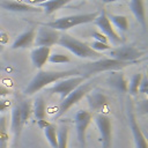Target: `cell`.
Listing matches in <instances>:
<instances>
[{
	"label": "cell",
	"mask_w": 148,
	"mask_h": 148,
	"mask_svg": "<svg viewBox=\"0 0 148 148\" xmlns=\"http://www.w3.org/2000/svg\"><path fill=\"white\" fill-rule=\"evenodd\" d=\"M32 113L38 120H44L46 117V104L43 96H37L32 103Z\"/></svg>",
	"instance_id": "obj_21"
},
{
	"label": "cell",
	"mask_w": 148,
	"mask_h": 148,
	"mask_svg": "<svg viewBox=\"0 0 148 148\" xmlns=\"http://www.w3.org/2000/svg\"><path fill=\"white\" fill-rule=\"evenodd\" d=\"M43 132H44V135H45L46 140L49 141L50 146L52 148H58V135H57V127H56V125L50 123L43 130Z\"/></svg>",
	"instance_id": "obj_24"
},
{
	"label": "cell",
	"mask_w": 148,
	"mask_h": 148,
	"mask_svg": "<svg viewBox=\"0 0 148 148\" xmlns=\"http://www.w3.org/2000/svg\"><path fill=\"white\" fill-rule=\"evenodd\" d=\"M108 18L112 23L113 27H116L120 32H126L128 30V20L124 15L119 14H106Z\"/></svg>",
	"instance_id": "obj_22"
},
{
	"label": "cell",
	"mask_w": 148,
	"mask_h": 148,
	"mask_svg": "<svg viewBox=\"0 0 148 148\" xmlns=\"http://www.w3.org/2000/svg\"><path fill=\"white\" fill-rule=\"evenodd\" d=\"M108 56L109 58H112L121 62L136 64L145 56V52L139 50L134 45H119L114 49H111Z\"/></svg>",
	"instance_id": "obj_6"
},
{
	"label": "cell",
	"mask_w": 148,
	"mask_h": 148,
	"mask_svg": "<svg viewBox=\"0 0 148 148\" xmlns=\"http://www.w3.org/2000/svg\"><path fill=\"white\" fill-rule=\"evenodd\" d=\"M99 12H91V13H81V14H73L68 16H64L46 23H43V25L49 27L51 29H54L57 31H66L71 28H74L76 25L86 24L94 22L97 17Z\"/></svg>",
	"instance_id": "obj_3"
},
{
	"label": "cell",
	"mask_w": 148,
	"mask_h": 148,
	"mask_svg": "<svg viewBox=\"0 0 148 148\" xmlns=\"http://www.w3.org/2000/svg\"><path fill=\"white\" fill-rule=\"evenodd\" d=\"M23 126H24V121L22 119V116H21V112H20V108L16 104V105L13 106L12 116H10V130H12V133H13L15 142L18 140V138L21 135Z\"/></svg>",
	"instance_id": "obj_19"
},
{
	"label": "cell",
	"mask_w": 148,
	"mask_h": 148,
	"mask_svg": "<svg viewBox=\"0 0 148 148\" xmlns=\"http://www.w3.org/2000/svg\"><path fill=\"white\" fill-rule=\"evenodd\" d=\"M59 37H60L59 31L42 24L40 27H38V29H36V36H35L34 45L35 46L51 47V46L58 44Z\"/></svg>",
	"instance_id": "obj_11"
},
{
	"label": "cell",
	"mask_w": 148,
	"mask_h": 148,
	"mask_svg": "<svg viewBox=\"0 0 148 148\" xmlns=\"http://www.w3.org/2000/svg\"><path fill=\"white\" fill-rule=\"evenodd\" d=\"M35 36H36V28H30L29 30H25L15 38V40L12 44V49L18 50V49L31 47L35 42Z\"/></svg>",
	"instance_id": "obj_16"
},
{
	"label": "cell",
	"mask_w": 148,
	"mask_h": 148,
	"mask_svg": "<svg viewBox=\"0 0 148 148\" xmlns=\"http://www.w3.org/2000/svg\"><path fill=\"white\" fill-rule=\"evenodd\" d=\"M91 119H92V113L86 110H79L74 116L76 138L81 148H86V133Z\"/></svg>",
	"instance_id": "obj_9"
},
{
	"label": "cell",
	"mask_w": 148,
	"mask_h": 148,
	"mask_svg": "<svg viewBox=\"0 0 148 148\" xmlns=\"http://www.w3.org/2000/svg\"><path fill=\"white\" fill-rule=\"evenodd\" d=\"M95 124L99 131L101 134V142L108 147L111 146V139H112V123L109 116L104 113H96L92 116Z\"/></svg>",
	"instance_id": "obj_12"
},
{
	"label": "cell",
	"mask_w": 148,
	"mask_h": 148,
	"mask_svg": "<svg viewBox=\"0 0 148 148\" xmlns=\"http://www.w3.org/2000/svg\"><path fill=\"white\" fill-rule=\"evenodd\" d=\"M103 3H112V2H117V1H121V0H101Z\"/></svg>",
	"instance_id": "obj_38"
},
{
	"label": "cell",
	"mask_w": 148,
	"mask_h": 148,
	"mask_svg": "<svg viewBox=\"0 0 148 148\" xmlns=\"http://www.w3.org/2000/svg\"><path fill=\"white\" fill-rule=\"evenodd\" d=\"M18 108H20V112H21V116H22V119L24 121V124L29 120L31 113H32V103L28 99H23L21 101L20 103H17Z\"/></svg>",
	"instance_id": "obj_25"
},
{
	"label": "cell",
	"mask_w": 148,
	"mask_h": 148,
	"mask_svg": "<svg viewBox=\"0 0 148 148\" xmlns=\"http://www.w3.org/2000/svg\"><path fill=\"white\" fill-rule=\"evenodd\" d=\"M81 75V72L79 67L72 68V69H66V71H38L37 74L31 79V81L28 83V86L24 89V95L31 96L43 88L47 87L51 83H56L57 81L69 77V76H77ZM82 76V75H81Z\"/></svg>",
	"instance_id": "obj_1"
},
{
	"label": "cell",
	"mask_w": 148,
	"mask_h": 148,
	"mask_svg": "<svg viewBox=\"0 0 148 148\" xmlns=\"http://www.w3.org/2000/svg\"><path fill=\"white\" fill-rule=\"evenodd\" d=\"M126 114H127V120H128L130 128H131L132 134H133L135 148H147L146 136L142 133V131H141V128H140V126H139V124L136 121V116H135L134 108H133V104L131 103V101H128V103H127Z\"/></svg>",
	"instance_id": "obj_10"
},
{
	"label": "cell",
	"mask_w": 148,
	"mask_h": 148,
	"mask_svg": "<svg viewBox=\"0 0 148 148\" xmlns=\"http://www.w3.org/2000/svg\"><path fill=\"white\" fill-rule=\"evenodd\" d=\"M89 46L98 53H102L103 51H110L111 50V46L109 44H105V43H102V42H98V40H92L89 44Z\"/></svg>",
	"instance_id": "obj_29"
},
{
	"label": "cell",
	"mask_w": 148,
	"mask_h": 148,
	"mask_svg": "<svg viewBox=\"0 0 148 148\" xmlns=\"http://www.w3.org/2000/svg\"><path fill=\"white\" fill-rule=\"evenodd\" d=\"M47 61H50L51 64H56V65L67 64V62H71V58L62 53H51Z\"/></svg>",
	"instance_id": "obj_28"
},
{
	"label": "cell",
	"mask_w": 148,
	"mask_h": 148,
	"mask_svg": "<svg viewBox=\"0 0 148 148\" xmlns=\"http://www.w3.org/2000/svg\"><path fill=\"white\" fill-rule=\"evenodd\" d=\"M5 71H12V68L9 67H6V66H3L2 64H0V72H5Z\"/></svg>",
	"instance_id": "obj_37"
},
{
	"label": "cell",
	"mask_w": 148,
	"mask_h": 148,
	"mask_svg": "<svg viewBox=\"0 0 148 148\" xmlns=\"http://www.w3.org/2000/svg\"><path fill=\"white\" fill-rule=\"evenodd\" d=\"M12 102L9 99H6V98H0V112H5L9 106H10Z\"/></svg>",
	"instance_id": "obj_31"
},
{
	"label": "cell",
	"mask_w": 148,
	"mask_h": 148,
	"mask_svg": "<svg viewBox=\"0 0 148 148\" xmlns=\"http://www.w3.org/2000/svg\"><path fill=\"white\" fill-rule=\"evenodd\" d=\"M94 37V40H98V42H102V43H105V44H109V40L108 38L102 34V32H94L92 35Z\"/></svg>",
	"instance_id": "obj_32"
},
{
	"label": "cell",
	"mask_w": 148,
	"mask_h": 148,
	"mask_svg": "<svg viewBox=\"0 0 148 148\" xmlns=\"http://www.w3.org/2000/svg\"><path fill=\"white\" fill-rule=\"evenodd\" d=\"M2 51H3V45L0 43V52H2Z\"/></svg>",
	"instance_id": "obj_39"
},
{
	"label": "cell",
	"mask_w": 148,
	"mask_h": 148,
	"mask_svg": "<svg viewBox=\"0 0 148 148\" xmlns=\"http://www.w3.org/2000/svg\"><path fill=\"white\" fill-rule=\"evenodd\" d=\"M8 39H9L8 34H7L6 31H3V30L0 28V43H1L2 45H5V44L8 42Z\"/></svg>",
	"instance_id": "obj_34"
},
{
	"label": "cell",
	"mask_w": 148,
	"mask_h": 148,
	"mask_svg": "<svg viewBox=\"0 0 148 148\" xmlns=\"http://www.w3.org/2000/svg\"><path fill=\"white\" fill-rule=\"evenodd\" d=\"M50 54H51V47L36 46L35 49H32L30 52V58H31V62L34 67L40 71L43 66L47 62Z\"/></svg>",
	"instance_id": "obj_15"
},
{
	"label": "cell",
	"mask_w": 148,
	"mask_h": 148,
	"mask_svg": "<svg viewBox=\"0 0 148 148\" xmlns=\"http://www.w3.org/2000/svg\"><path fill=\"white\" fill-rule=\"evenodd\" d=\"M72 0H50L47 2L40 3L37 7H39L42 10H44V13L46 15H51L53 13H56L57 10H59L60 8H62L64 6H66L67 3H69Z\"/></svg>",
	"instance_id": "obj_20"
},
{
	"label": "cell",
	"mask_w": 148,
	"mask_h": 148,
	"mask_svg": "<svg viewBox=\"0 0 148 148\" xmlns=\"http://www.w3.org/2000/svg\"><path fill=\"white\" fill-rule=\"evenodd\" d=\"M95 25L101 30V32L108 38V40L114 45L116 47L119 46L123 43V38L120 37V35L116 31V29L113 28L112 23L110 22V20L108 18V15L105 13V10H102L98 13L97 17L94 21Z\"/></svg>",
	"instance_id": "obj_7"
},
{
	"label": "cell",
	"mask_w": 148,
	"mask_h": 148,
	"mask_svg": "<svg viewBox=\"0 0 148 148\" xmlns=\"http://www.w3.org/2000/svg\"><path fill=\"white\" fill-rule=\"evenodd\" d=\"M10 94H12V90L9 88L5 87L3 84H0V98H3V97H6Z\"/></svg>",
	"instance_id": "obj_33"
},
{
	"label": "cell",
	"mask_w": 148,
	"mask_h": 148,
	"mask_svg": "<svg viewBox=\"0 0 148 148\" xmlns=\"http://www.w3.org/2000/svg\"><path fill=\"white\" fill-rule=\"evenodd\" d=\"M84 81H86V77L81 76V75L65 77V79H61V80L57 81L56 83H53L49 88V91L52 94H58L60 96V99L62 101L67 95H69L75 88H77Z\"/></svg>",
	"instance_id": "obj_8"
},
{
	"label": "cell",
	"mask_w": 148,
	"mask_h": 148,
	"mask_svg": "<svg viewBox=\"0 0 148 148\" xmlns=\"http://www.w3.org/2000/svg\"><path fill=\"white\" fill-rule=\"evenodd\" d=\"M128 7H130L131 12L133 13L138 23L146 31V29H147V16H146V8H145L143 0H130Z\"/></svg>",
	"instance_id": "obj_17"
},
{
	"label": "cell",
	"mask_w": 148,
	"mask_h": 148,
	"mask_svg": "<svg viewBox=\"0 0 148 148\" xmlns=\"http://www.w3.org/2000/svg\"><path fill=\"white\" fill-rule=\"evenodd\" d=\"M86 98H87L90 110L96 113H102V111H104L108 108L109 99H108L106 95L95 88L86 95Z\"/></svg>",
	"instance_id": "obj_13"
},
{
	"label": "cell",
	"mask_w": 148,
	"mask_h": 148,
	"mask_svg": "<svg viewBox=\"0 0 148 148\" xmlns=\"http://www.w3.org/2000/svg\"><path fill=\"white\" fill-rule=\"evenodd\" d=\"M97 80H98V77L95 76V77H92L91 80L81 83V84H80L77 88H75L69 95H67V96L60 102V105H59L58 111H57V113L54 114L53 119L56 120V119H58L59 117H61L62 114H65L73 105H75V104H76L77 102H80L83 97H86V95H87L89 91H91V90L96 87Z\"/></svg>",
	"instance_id": "obj_5"
},
{
	"label": "cell",
	"mask_w": 148,
	"mask_h": 148,
	"mask_svg": "<svg viewBox=\"0 0 148 148\" xmlns=\"http://www.w3.org/2000/svg\"><path fill=\"white\" fill-rule=\"evenodd\" d=\"M147 88H148V79H147V76L143 74V75H142V79H141V82H140V86H139L138 92L147 94Z\"/></svg>",
	"instance_id": "obj_30"
},
{
	"label": "cell",
	"mask_w": 148,
	"mask_h": 148,
	"mask_svg": "<svg viewBox=\"0 0 148 148\" xmlns=\"http://www.w3.org/2000/svg\"><path fill=\"white\" fill-rule=\"evenodd\" d=\"M133 65L130 62H121L118 60H114L112 58H99L97 60H92L91 62H87L84 65L79 66V69L81 72V75L86 79L91 76L92 74L102 73V72H111V71H120L124 67Z\"/></svg>",
	"instance_id": "obj_4"
},
{
	"label": "cell",
	"mask_w": 148,
	"mask_h": 148,
	"mask_svg": "<svg viewBox=\"0 0 148 148\" xmlns=\"http://www.w3.org/2000/svg\"><path fill=\"white\" fill-rule=\"evenodd\" d=\"M8 120L7 116H0V148H8L9 134H8Z\"/></svg>",
	"instance_id": "obj_23"
},
{
	"label": "cell",
	"mask_w": 148,
	"mask_h": 148,
	"mask_svg": "<svg viewBox=\"0 0 148 148\" xmlns=\"http://www.w3.org/2000/svg\"><path fill=\"white\" fill-rule=\"evenodd\" d=\"M142 75L141 73H135L130 82H128V86H127V91L131 94V95H136L138 94V90H139V86H140V82H141V79H142Z\"/></svg>",
	"instance_id": "obj_26"
},
{
	"label": "cell",
	"mask_w": 148,
	"mask_h": 148,
	"mask_svg": "<svg viewBox=\"0 0 148 148\" xmlns=\"http://www.w3.org/2000/svg\"><path fill=\"white\" fill-rule=\"evenodd\" d=\"M58 44L60 46H62L64 49L68 50L72 54H74L77 58H82V59H91V60H97L99 58H102V53H98L96 51H94L89 44L68 35V34H62L59 37Z\"/></svg>",
	"instance_id": "obj_2"
},
{
	"label": "cell",
	"mask_w": 148,
	"mask_h": 148,
	"mask_svg": "<svg viewBox=\"0 0 148 148\" xmlns=\"http://www.w3.org/2000/svg\"><path fill=\"white\" fill-rule=\"evenodd\" d=\"M58 135V148H67L68 145V127L66 125L60 126L59 131H57Z\"/></svg>",
	"instance_id": "obj_27"
},
{
	"label": "cell",
	"mask_w": 148,
	"mask_h": 148,
	"mask_svg": "<svg viewBox=\"0 0 148 148\" xmlns=\"http://www.w3.org/2000/svg\"><path fill=\"white\" fill-rule=\"evenodd\" d=\"M106 81L110 84V87H112L117 91L127 92L128 82H127V80H126V77L121 71H111L110 74L108 75Z\"/></svg>",
	"instance_id": "obj_18"
},
{
	"label": "cell",
	"mask_w": 148,
	"mask_h": 148,
	"mask_svg": "<svg viewBox=\"0 0 148 148\" xmlns=\"http://www.w3.org/2000/svg\"><path fill=\"white\" fill-rule=\"evenodd\" d=\"M47 1H50V0H27L25 3L31 5V6H38V5L44 3V2H47Z\"/></svg>",
	"instance_id": "obj_35"
},
{
	"label": "cell",
	"mask_w": 148,
	"mask_h": 148,
	"mask_svg": "<svg viewBox=\"0 0 148 148\" xmlns=\"http://www.w3.org/2000/svg\"><path fill=\"white\" fill-rule=\"evenodd\" d=\"M0 8L13 13H39L42 9L37 6H31L16 0H0Z\"/></svg>",
	"instance_id": "obj_14"
},
{
	"label": "cell",
	"mask_w": 148,
	"mask_h": 148,
	"mask_svg": "<svg viewBox=\"0 0 148 148\" xmlns=\"http://www.w3.org/2000/svg\"><path fill=\"white\" fill-rule=\"evenodd\" d=\"M49 124H50V123H49L47 120H45V119H44V120H38V121H37V125H38V127H39L40 130H44Z\"/></svg>",
	"instance_id": "obj_36"
},
{
	"label": "cell",
	"mask_w": 148,
	"mask_h": 148,
	"mask_svg": "<svg viewBox=\"0 0 148 148\" xmlns=\"http://www.w3.org/2000/svg\"><path fill=\"white\" fill-rule=\"evenodd\" d=\"M102 148H110V147H108V146H105V145L102 143Z\"/></svg>",
	"instance_id": "obj_40"
}]
</instances>
